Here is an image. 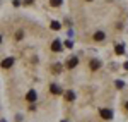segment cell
<instances>
[{
	"instance_id": "obj_16",
	"label": "cell",
	"mask_w": 128,
	"mask_h": 122,
	"mask_svg": "<svg viewBox=\"0 0 128 122\" xmlns=\"http://www.w3.org/2000/svg\"><path fill=\"white\" fill-rule=\"evenodd\" d=\"M24 4H26V5H29V4H32V0H24Z\"/></svg>"
},
{
	"instance_id": "obj_1",
	"label": "cell",
	"mask_w": 128,
	"mask_h": 122,
	"mask_svg": "<svg viewBox=\"0 0 128 122\" xmlns=\"http://www.w3.org/2000/svg\"><path fill=\"white\" fill-rule=\"evenodd\" d=\"M12 65H14V57H7V59L2 60V67H4V69H9Z\"/></svg>"
},
{
	"instance_id": "obj_4",
	"label": "cell",
	"mask_w": 128,
	"mask_h": 122,
	"mask_svg": "<svg viewBox=\"0 0 128 122\" xmlns=\"http://www.w3.org/2000/svg\"><path fill=\"white\" fill-rule=\"evenodd\" d=\"M26 98H28V102H36L38 95H36V91H34V90H31V91L28 93V96H26Z\"/></svg>"
},
{
	"instance_id": "obj_9",
	"label": "cell",
	"mask_w": 128,
	"mask_h": 122,
	"mask_svg": "<svg viewBox=\"0 0 128 122\" xmlns=\"http://www.w3.org/2000/svg\"><path fill=\"white\" fill-rule=\"evenodd\" d=\"M65 100L74 102V100H75V93H74V91H67V93H65Z\"/></svg>"
},
{
	"instance_id": "obj_2",
	"label": "cell",
	"mask_w": 128,
	"mask_h": 122,
	"mask_svg": "<svg viewBox=\"0 0 128 122\" xmlns=\"http://www.w3.org/2000/svg\"><path fill=\"white\" fill-rule=\"evenodd\" d=\"M101 117L106 119V120H111V119H113V112H111L109 108H102V110H101Z\"/></svg>"
},
{
	"instance_id": "obj_3",
	"label": "cell",
	"mask_w": 128,
	"mask_h": 122,
	"mask_svg": "<svg viewBox=\"0 0 128 122\" xmlns=\"http://www.w3.org/2000/svg\"><path fill=\"white\" fill-rule=\"evenodd\" d=\"M77 64H79V59H77V57H70L68 60H67V67H68V69H74Z\"/></svg>"
},
{
	"instance_id": "obj_6",
	"label": "cell",
	"mask_w": 128,
	"mask_h": 122,
	"mask_svg": "<svg viewBox=\"0 0 128 122\" xmlns=\"http://www.w3.org/2000/svg\"><path fill=\"white\" fill-rule=\"evenodd\" d=\"M94 40L96 41H102L104 40V33H102V31H96V33H94Z\"/></svg>"
},
{
	"instance_id": "obj_14",
	"label": "cell",
	"mask_w": 128,
	"mask_h": 122,
	"mask_svg": "<svg viewBox=\"0 0 128 122\" xmlns=\"http://www.w3.org/2000/svg\"><path fill=\"white\" fill-rule=\"evenodd\" d=\"M123 86H125V84H123V81H116V88H118V90H121Z\"/></svg>"
},
{
	"instance_id": "obj_19",
	"label": "cell",
	"mask_w": 128,
	"mask_h": 122,
	"mask_svg": "<svg viewBox=\"0 0 128 122\" xmlns=\"http://www.w3.org/2000/svg\"><path fill=\"white\" fill-rule=\"evenodd\" d=\"M87 2H92V0H87Z\"/></svg>"
},
{
	"instance_id": "obj_11",
	"label": "cell",
	"mask_w": 128,
	"mask_h": 122,
	"mask_svg": "<svg viewBox=\"0 0 128 122\" xmlns=\"http://www.w3.org/2000/svg\"><path fill=\"white\" fill-rule=\"evenodd\" d=\"M51 29H55V31L60 29V22L58 21H53V22H51Z\"/></svg>"
},
{
	"instance_id": "obj_18",
	"label": "cell",
	"mask_w": 128,
	"mask_h": 122,
	"mask_svg": "<svg viewBox=\"0 0 128 122\" xmlns=\"http://www.w3.org/2000/svg\"><path fill=\"white\" fill-rule=\"evenodd\" d=\"M0 43H2V36H0Z\"/></svg>"
},
{
	"instance_id": "obj_5",
	"label": "cell",
	"mask_w": 128,
	"mask_h": 122,
	"mask_svg": "<svg viewBox=\"0 0 128 122\" xmlns=\"http://www.w3.org/2000/svg\"><path fill=\"white\" fill-rule=\"evenodd\" d=\"M50 91L53 93V95H60V93H62V88H60L58 84H51V86H50Z\"/></svg>"
},
{
	"instance_id": "obj_13",
	"label": "cell",
	"mask_w": 128,
	"mask_h": 122,
	"mask_svg": "<svg viewBox=\"0 0 128 122\" xmlns=\"http://www.w3.org/2000/svg\"><path fill=\"white\" fill-rule=\"evenodd\" d=\"M51 5L53 7H60L62 5V0H51Z\"/></svg>"
},
{
	"instance_id": "obj_15",
	"label": "cell",
	"mask_w": 128,
	"mask_h": 122,
	"mask_svg": "<svg viewBox=\"0 0 128 122\" xmlns=\"http://www.w3.org/2000/svg\"><path fill=\"white\" fill-rule=\"evenodd\" d=\"M65 47H67V48H72V47H74V43H72V41H65Z\"/></svg>"
},
{
	"instance_id": "obj_8",
	"label": "cell",
	"mask_w": 128,
	"mask_h": 122,
	"mask_svg": "<svg viewBox=\"0 0 128 122\" xmlns=\"http://www.w3.org/2000/svg\"><path fill=\"white\" fill-rule=\"evenodd\" d=\"M99 67H101V62L99 60H90V69L92 71H98Z\"/></svg>"
},
{
	"instance_id": "obj_17",
	"label": "cell",
	"mask_w": 128,
	"mask_h": 122,
	"mask_svg": "<svg viewBox=\"0 0 128 122\" xmlns=\"http://www.w3.org/2000/svg\"><path fill=\"white\" fill-rule=\"evenodd\" d=\"M125 108H126V110H128V102H126V105H125Z\"/></svg>"
},
{
	"instance_id": "obj_7",
	"label": "cell",
	"mask_w": 128,
	"mask_h": 122,
	"mask_svg": "<svg viewBox=\"0 0 128 122\" xmlns=\"http://www.w3.org/2000/svg\"><path fill=\"white\" fill-rule=\"evenodd\" d=\"M51 50H53V52H60V50H62V45H60V41H58V40L53 41V45H51Z\"/></svg>"
},
{
	"instance_id": "obj_10",
	"label": "cell",
	"mask_w": 128,
	"mask_h": 122,
	"mask_svg": "<svg viewBox=\"0 0 128 122\" xmlns=\"http://www.w3.org/2000/svg\"><path fill=\"white\" fill-rule=\"evenodd\" d=\"M114 52H116V55H121V53L125 52V47H123V45H116V48H114Z\"/></svg>"
},
{
	"instance_id": "obj_12",
	"label": "cell",
	"mask_w": 128,
	"mask_h": 122,
	"mask_svg": "<svg viewBox=\"0 0 128 122\" xmlns=\"http://www.w3.org/2000/svg\"><path fill=\"white\" fill-rule=\"evenodd\" d=\"M53 72H56V74L62 72V65H60V64H55V65H53Z\"/></svg>"
}]
</instances>
